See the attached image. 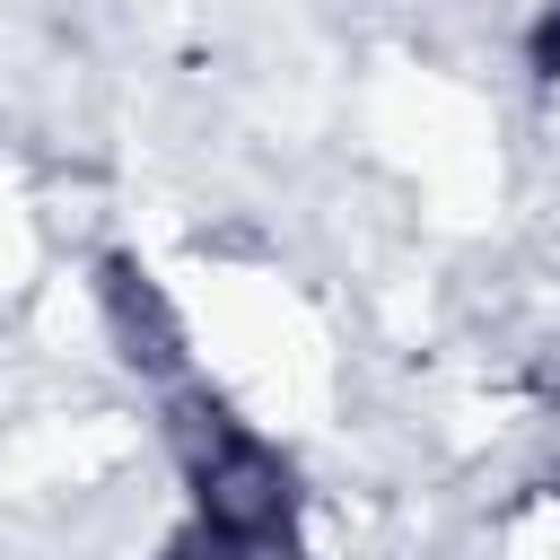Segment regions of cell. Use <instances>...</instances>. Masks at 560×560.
<instances>
[{
	"instance_id": "2",
	"label": "cell",
	"mask_w": 560,
	"mask_h": 560,
	"mask_svg": "<svg viewBox=\"0 0 560 560\" xmlns=\"http://www.w3.org/2000/svg\"><path fill=\"white\" fill-rule=\"evenodd\" d=\"M96 306H105L114 350H122L140 376H158V385L184 376V324H175V306H166V289L149 280L140 254H105V262H96Z\"/></svg>"
},
{
	"instance_id": "1",
	"label": "cell",
	"mask_w": 560,
	"mask_h": 560,
	"mask_svg": "<svg viewBox=\"0 0 560 560\" xmlns=\"http://www.w3.org/2000/svg\"><path fill=\"white\" fill-rule=\"evenodd\" d=\"M175 455H184V481H192V525L210 542L254 551V560L298 551V472L219 394H201V385L175 394Z\"/></svg>"
},
{
	"instance_id": "3",
	"label": "cell",
	"mask_w": 560,
	"mask_h": 560,
	"mask_svg": "<svg viewBox=\"0 0 560 560\" xmlns=\"http://www.w3.org/2000/svg\"><path fill=\"white\" fill-rule=\"evenodd\" d=\"M525 61H534V79H560V0H542V18L525 35Z\"/></svg>"
}]
</instances>
